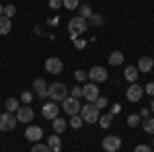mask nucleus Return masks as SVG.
Instances as JSON below:
<instances>
[{"mask_svg":"<svg viewBox=\"0 0 154 152\" xmlns=\"http://www.w3.org/2000/svg\"><path fill=\"white\" fill-rule=\"evenodd\" d=\"M86 29H88V21L82 19V17H74V19H70V23H68V31H70L72 39H76L78 35H82Z\"/></svg>","mask_w":154,"mask_h":152,"instance_id":"obj_1","label":"nucleus"},{"mask_svg":"<svg viewBox=\"0 0 154 152\" xmlns=\"http://www.w3.org/2000/svg\"><path fill=\"white\" fill-rule=\"evenodd\" d=\"M80 117H82L84 123H99V109L95 107V103H86V105L80 107Z\"/></svg>","mask_w":154,"mask_h":152,"instance_id":"obj_2","label":"nucleus"},{"mask_svg":"<svg viewBox=\"0 0 154 152\" xmlns=\"http://www.w3.org/2000/svg\"><path fill=\"white\" fill-rule=\"evenodd\" d=\"M66 97H68V88H66L64 82H54V84H49V99H51L54 103H62Z\"/></svg>","mask_w":154,"mask_h":152,"instance_id":"obj_3","label":"nucleus"},{"mask_svg":"<svg viewBox=\"0 0 154 152\" xmlns=\"http://www.w3.org/2000/svg\"><path fill=\"white\" fill-rule=\"evenodd\" d=\"M62 111L66 113V115H78L80 113V103H78V99H74V97H66L64 101H62Z\"/></svg>","mask_w":154,"mask_h":152,"instance_id":"obj_4","label":"nucleus"},{"mask_svg":"<svg viewBox=\"0 0 154 152\" xmlns=\"http://www.w3.org/2000/svg\"><path fill=\"white\" fill-rule=\"evenodd\" d=\"M17 128V115L6 111V113H0V132H11Z\"/></svg>","mask_w":154,"mask_h":152,"instance_id":"obj_5","label":"nucleus"},{"mask_svg":"<svg viewBox=\"0 0 154 152\" xmlns=\"http://www.w3.org/2000/svg\"><path fill=\"white\" fill-rule=\"evenodd\" d=\"M142 97H144V86L136 84V82H131L130 86H128V91H125V99H128L130 103H138Z\"/></svg>","mask_w":154,"mask_h":152,"instance_id":"obj_6","label":"nucleus"},{"mask_svg":"<svg viewBox=\"0 0 154 152\" xmlns=\"http://www.w3.org/2000/svg\"><path fill=\"white\" fill-rule=\"evenodd\" d=\"M88 78H91V82H95V84H101V82H107L109 74H107V70L103 66H93L88 70Z\"/></svg>","mask_w":154,"mask_h":152,"instance_id":"obj_7","label":"nucleus"},{"mask_svg":"<svg viewBox=\"0 0 154 152\" xmlns=\"http://www.w3.org/2000/svg\"><path fill=\"white\" fill-rule=\"evenodd\" d=\"M60 111H62V109H60L58 103H54V101H49V103H45V105L41 107V115L45 117V119H49V121H54V119L60 115Z\"/></svg>","mask_w":154,"mask_h":152,"instance_id":"obj_8","label":"nucleus"},{"mask_svg":"<svg viewBox=\"0 0 154 152\" xmlns=\"http://www.w3.org/2000/svg\"><path fill=\"white\" fill-rule=\"evenodd\" d=\"M33 117H35V111L29 105H23L17 109V121H21V123H31Z\"/></svg>","mask_w":154,"mask_h":152,"instance_id":"obj_9","label":"nucleus"},{"mask_svg":"<svg viewBox=\"0 0 154 152\" xmlns=\"http://www.w3.org/2000/svg\"><path fill=\"white\" fill-rule=\"evenodd\" d=\"M82 97L88 101V103H95L97 97H99V84H95V82L84 84V86H82Z\"/></svg>","mask_w":154,"mask_h":152,"instance_id":"obj_10","label":"nucleus"},{"mask_svg":"<svg viewBox=\"0 0 154 152\" xmlns=\"http://www.w3.org/2000/svg\"><path fill=\"white\" fill-rule=\"evenodd\" d=\"M121 148V138L117 136H105L103 138V150L105 152H117Z\"/></svg>","mask_w":154,"mask_h":152,"instance_id":"obj_11","label":"nucleus"},{"mask_svg":"<svg viewBox=\"0 0 154 152\" xmlns=\"http://www.w3.org/2000/svg\"><path fill=\"white\" fill-rule=\"evenodd\" d=\"M43 66H45V70H48L49 74H60V72L64 70V62H62L60 58H54V56L45 60Z\"/></svg>","mask_w":154,"mask_h":152,"instance_id":"obj_12","label":"nucleus"},{"mask_svg":"<svg viewBox=\"0 0 154 152\" xmlns=\"http://www.w3.org/2000/svg\"><path fill=\"white\" fill-rule=\"evenodd\" d=\"M25 138H27L29 142H39L41 138H43V129L39 128V126H27Z\"/></svg>","mask_w":154,"mask_h":152,"instance_id":"obj_13","label":"nucleus"},{"mask_svg":"<svg viewBox=\"0 0 154 152\" xmlns=\"http://www.w3.org/2000/svg\"><path fill=\"white\" fill-rule=\"evenodd\" d=\"M33 88L37 91V95H39L41 99H49V86H48V82L43 80V78H35Z\"/></svg>","mask_w":154,"mask_h":152,"instance_id":"obj_14","label":"nucleus"},{"mask_svg":"<svg viewBox=\"0 0 154 152\" xmlns=\"http://www.w3.org/2000/svg\"><path fill=\"white\" fill-rule=\"evenodd\" d=\"M138 72H144V74H148V72L154 68V58H148V56H144V58L138 60Z\"/></svg>","mask_w":154,"mask_h":152,"instance_id":"obj_15","label":"nucleus"},{"mask_svg":"<svg viewBox=\"0 0 154 152\" xmlns=\"http://www.w3.org/2000/svg\"><path fill=\"white\" fill-rule=\"evenodd\" d=\"M138 74H140V72H138V68H136V66H128V68H125V72H123V78L131 84V82L138 80Z\"/></svg>","mask_w":154,"mask_h":152,"instance_id":"obj_16","label":"nucleus"},{"mask_svg":"<svg viewBox=\"0 0 154 152\" xmlns=\"http://www.w3.org/2000/svg\"><path fill=\"white\" fill-rule=\"evenodd\" d=\"M11 29H12L11 19L2 14V17H0V35H8V33H11Z\"/></svg>","mask_w":154,"mask_h":152,"instance_id":"obj_17","label":"nucleus"},{"mask_svg":"<svg viewBox=\"0 0 154 152\" xmlns=\"http://www.w3.org/2000/svg\"><path fill=\"white\" fill-rule=\"evenodd\" d=\"M49 144H48V146H49V148H51V152H60V150H62V140H60V136H58V134H54V136H49Z\"/></svg>","mask_w":154,"mask_h":152,"instance_id":"obj_18","label":"nucleus"},{"mask_svg":"<svg viewBox=\"0 0 154 152\" xmlns=\"http://www.w3.org/2000/svg\"><path fill=\"white\" fill-rule=\"evenodd\" d=\"M109 64H111V66H121V64H123V54H121V51L109 54Z\"/></svg>","mask_w":154,"mask_h":152,"instance_id":"obj_19","label":"nucleus"},{"mask_svg":"<svg viewBox=\"0 0 154 152\" xmlns=\"http://www.w3.org/2000/svg\"><path fill=\"white\" fill-rule=\"evenodd\" d=\"M66 126H68V123H66V119H62L60 115L54 119V129H56V134H62V132L66 129Z\"/></svg>","mask_w":154,"mask_h":152,"instance_id":"obj_20","label":"nucleus"},{"mask_svg":"<svg viewBox=\"0 0 154 152\" xmlns=\"http://www.w3.org/2000/svg\"><path fill=\"white\" fill-rule=\"evenodd\" d=\"M142 128H144L146 134H152L154 136V117H146V119L142 121Z\"/></svg>","mask_w":154,"mask_h":152,"instance_id":"obj_21","label":"nucleus"},{"mask_svg":"<svg viewBox=\"0 0 154 152\" xmlns=\"http://www.w3.org/2000/svg\"><path fill=\"white\" fill-rule=\"evenodd\" d=\"M78 11H80V14H78V17H82V19H86V21L93 17V8H91L88 4H80V6H78Z\"/></svg>","mask_w":154,"mask_h":152,"instance_id":"obj_22","label":"nucleus"},{"mask_svg":"<svg viewBox=\"0 0 154 152\" xmlns=\"http://www.w3.org/2000/svg\"><path fill=\"white\" fill-rule=\"evenodd\" d=\"M111 123H113V115L109 113V115H101L99 117V126L103 129H107V128H111Z\"/></svg>","mask_w":154,"mask_h":152,"instance_id":"obj_23","label":"nucleus"},{"mask_svg":"<svg viewBox=\"0 0 154 152\" xmlns=\"http://www.w3.org/2000/svg\"><path fill=\"white\" fill-rule=\"evenodd\" d=\"M82 117H80V113H78V115H72L70 117V123H68V126H70V128H74V129H78V128H82Z\"/></svg>","mask_w":154,"mask_h":152,"instance_id":"obj_24","label":"nucleus"},{"mask_svg":"<svg viewBox=\"0 0 154 152\" xmlns=\"http://www.w3.org/2000/svg\"><path fill=\"white\" fill-rule=\"evenodd\" d=\"M62 6H66L68 11H74L80 6V0H62Z\"/></svg>","mask_w":154,"mask_h":152,"instance_id":"obj_25","label":"nucleus"},{"mask_svg":"<svg viewBox=\"0 0 154 152\" xmlns=\"http://www.w3.org/2000/svg\"><path fill=\"white\" fill-rule=\"evenodd\" d=\"M19 101H17V99H14V97H12V99H8V101H6V109H8V111H11V113H17V109H19Z\"/></svg>","mask_w":154,"mask_h":152,"instance_id":"obj_26","label":"nucleus"},{"mask_svg":"<svg viewBox=\"0 0 154 152\" xmlns=\"http://www.w3.org/2000/svg\"><path fill=\"white\" fill-rule=\"evenodd\" d=\"M31 152H51V148H49L48 144H43V142H37L35 146L31 148Z\"/></svg>","mask_w":154,"mask_h":152,"instance_id":"obj_27","label":"nucleus"},{"mask_svg":"<svg viewBox=\"0 0 154 152\" xmlns=\"http://www.w3.org/2000/svg\"><path fill=\"white\" fill-rule=\"evenodd\" d=\"M88 23H91V25H95V27H101V25L105 23V19H103L101 14H95V12H93V17L88 19Z\"/></svg>","mask_w":154,"mask_h":152,"instance_id":"obj_28","label":"nucleus"},{"mask_svg":"<svg viewBox=\"0 0 154 152\" xmlns=\"http://www.w3.org/2000/svg\"><path fill=\"white\" fill-rule=\"evenodd\" d=\"M140 119H142L140 115L131 113V115H128V126H130V128H136V126H140Z\"/></svg>","mask_w":154,"mask_h":152,"instance_id":"obj_29","label":"nucleus"},{"mask_svg":"<svg viewBox=\"0 0 154 152\" xmlns=\"http://www.w3.org/2000/svg\"><path fill=\"white\" fill-rule=\"evenodd\" d=\"M14 14H17V6H14V4H6V6H4V17L12 19Z\"/></svg>","mask_w":154,"mask_h":152,"instance_id":"obj_30","label":"nucleus"},{"mask_svg":"<svg viewBox=\"0 0 154 152\" xmlns=\"http://www.w3.org/2000/svg\"><path fill=\"white\" fill-rule=\"evenodd\" d=\"M107 105H109L107 97H101V95H99V97H97V101H95V107H97V109H105Z\"/></svg>","mask_w":154,"mask_h":152,"instance_id":"obj_31","label":"nucleus"},{"mask_svg":"<svg viewBox=\"0 0 154 152\" xmlns=\"http://www.w3.org/2000/svg\"><path fill=\"white\" fill-rule=\"evenodd\" d=\"M31 99H33V93H29V91H23V93H21V103L29 105V103H31Z\"/></svg>","mask_w":154,"mask_h":152,"instance_id":"obj_32","label":"nucleus"},{"mask_svg":"<svg viewBox=\"0 0 154 152\" xmlns=\"http://www.w3.org/2000/svg\"><path fill=\"white\" fill-rule=\"evenodd\" d=\"M74 78H76L78 82H84L86 78H88V72H84V70H76V72H74Z\"/></svg>","mask_w":154,"mask_h":152,"instance_id":"obj_33","label":"nucleus"},{"mask_svg":"<svg viewBox=\"0 0 154 152\" xmlns=\"http://www.w3.org/2000/svg\"><path fill=\"white\" fill-rule=\"evenodd\" d=\"M134 152H152V146H148V144H138Z\"/></svg>","mask_w":154,"mask_h":152,"instance_id":"obj_34","label":"nucleus"},{"mask_svg":"<svg viewBox=\"0 0 154 152\" xmlns=\"http://www.w3.org/2000/svg\"><path fill=\"white\" fill-rule=\"evenodd\" d=\"M70 93H72V97H74V99H80V97H82V86H74Z\"/></svg>","mask_w":154,"mask_h":152,"instance_id":"obj_35","label":"nucleus"},{"mask_svg":"<svg viewBox=\"0 0 154 152\" xmlns=\"http://www.w3.org/2000/svg\"><path fill=\"white\" fill-rule=\"evenodd\" d=\"M144 93H148L150 97H154V82H148V84L144 86Z\"/></svg>","mask_w":154,"mask_h":152,"instance_id":"obj_36","label":"nucleus"},{"mask_svg":"<svg viewBox=\"0 0 154 152\" xmlns=\"http://www.w3.org/2000/svg\"><path fill=\"white\" fill-rule=\"evenodd\" d=\"M60 6H62V0H49V8H54V11H58Z\"/></svg>","mask_w":154,"mask_h":152,"instance_id":"obj_37","label":"nucleus"},{"mask_svg":"<svg viewBox=\"0 0 154 152\" xmlns=\"http://www.w3.org/2000/svg\"><path fill=\"white\" fill-rule=\"evenodd\" d=\"M119 111H121V105H117V103H115V105L111 107V115H117Z\"/></svg>","mask_w":154,"mask_h":152,"instance_id":"obj_38","label":"nucleus"},{"mask_svg":"<svg viewBox=\"0 0 154 152\" xmlns=\"http://www.w3.org/2000/svg\"><path fill=\"white\" fill-rule=\"evenodd\" d=\"M148 113H150V109L146 107V109H142V111H140V117H144V119H146V117H148Z\"/></svg>","mask_w":154,"mask_h":152,"instance_id":"obj_39","label":"nucleus"},{"mask_svg":"<svg viewBox=\"0 0 154 152\" xmlns=\"http://www.w3.org/2000/svg\"><path fill=\"white\" fill-rule=\"evenodd\" d=\"M76 47L82 49V47H84V39H76Z\"/></svg>","mask_w":154,"mask_h":152,"instance_id":"obj_40","label":"nucleus"},{"mask_svg":"<svg viewBox=\"0 0 154 152\" xmlns=\"http://www.w3.org/2000/svg\"><path fill=\"white\" fill-rule=\"evenodd\" d=\"M2 14H4V6L0 4V17H2Z\"/></svg>","mask_w":154,"mask_h":152,"instance_id":"obj_41","label":"nucleus"},{"mask_svg":"<svg viewBox=\"0 0 154 152\" xmlns=\"http://www.w3.org/2000/svg\"><path fill=\"white\" fill-rule=\"evenodd\" d=\"M150 111H154V99H152V103H150Z\"/></svg>","mask_w":154,"mask_h":152,"instance_id":"obj_42","label":"nucleus"},{"mask_svg":"<svg viewBox=\"0 0 154 152\" xmlns=\"http://www.w3.org/2000/svg\"><path fill=\"white\" fill-rule=\"evenodd\" d=\"M152 150H154V140H152Z\"/></svg>","mask_w":154,"mask_h":152,"instance_id":"obj_43","label":"nucleus"},{"mask_svg":"<svg viewBox=\"0 0 154 152\" xmlns=\"http://www.w3.org/2000/svg\"><path fill=\"white\" fill-rule=\"evenodd\" d=\"M152 152H154V150H152Z\"/></svg>","mask_w":154,"mask_h":152,"instance_id":"obj_44","label":"nucleus"}]
</instances>
